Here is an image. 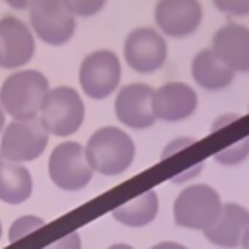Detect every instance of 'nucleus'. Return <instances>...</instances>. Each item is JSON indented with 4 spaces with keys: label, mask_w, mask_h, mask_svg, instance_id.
<instances>
[{
    "label": "nucleus",
    "mask_w": 249,
    "mask_h": 249,
    "mask_svg": "<svg viewBox=\"0 0 249 249\" xmlns=\"http://www.w3.org/2000/svg\"><path fill=\"white\" fill-rule=\"evenodd\" d=\"M84 150L93 173H101L105 177L124 173L132 165L136 154V146L130 134L124 132V128L113 124L93 130Z\"/></svg>",
    "instance_id": "f257e3e1"
},
{
    "label": "nucleus",
    "mask_w": 249,
    "mask_h": 249,
    "mask_svg": "<svg viewBox=\"0 0 249 249\" xmlns=\"http://www.w3.org/2000/svg\"><path fill=\"white\" fill-rule=\"evenodd\" d=\"M49 89L51 86L43 72L33 68L14 70L0 86V107L12 121L35 119Z\"/></svg>",
    "instance_id": "f03ea898"
},
{
    "label": "nucleus",
    "mask_w": 249,
    "mask_h": 249,
    "mask_svg": "<svg viewBox=\"0 0 249 249\" xmlns=\"http://www.w3.org/2000/svg\"><path fill=\"white\" fill-rule=\"evenodd\" d=\"M222 196L208 183L187 185L175 196L173 222L185 230L206 231L222 212Z\"/></svg>",
    "instance_id": "7ed1b4c3"
},
{
    "label": "nucleus",
    "mask_w": 249,
    "mask_h": 249,
    "mask_svg": "<svg viewBox=\"0 0 249 249\" xmlns=\"http://www.w3.org/2000/svg\"><path fill=\"white\" fill-rule=\"evenodd\" d=\"M86 119V105L78 89L72 86L51 88L43 99L39 121L53 136L66 138L80 130Z\"/></svg>",
    "instance_id": "20e7f679"
},
{
    "label": "nucleus",
    "mask_w": 249,
    "mask_h": 249,
    "mask_svg": "<svg viewBox=\"0 0 249 249\" xmlns=\"http://www.w3.org/2000/svg\"><path fill=\"white\" fill-rule=\"evenodd\" d=\"M29 27L35 39L51 47L66 45L78 25V18L64 6L62 0H35L29 6Z\"/></svg>",
    "instance_id": "39448f33"
},
{
    "label": "nucleus",
    "mask_w": 249,
    "mask_h": 249,
    "mask_svg": "<svg viewBox=\"0 0 249 249\" xmlns=\"http://www.w3.org/2000/svg\"><path fill=\"white\" fill-rule=\"evenodd\" d=\"M121 58L111 49H97L88 53L78 70V82L82 91L89 99H105L117 91L121 84Z\"/></svg>",
    "instance_id": "423d86ee"
},
{
    "label": "nucleus",
    "mask_w": 249,
    "mask_h": 249,
    "mask_svg": "<svg viewBox=\"0 0 249 249\" xmlns=\"http://www.w3.org/2000/svg\"><path fill=\"white\" fill-rule=\"evenodd\" d=\"M49 177L58 189L68 193L88 187L93 177V169L84 146L74 140H62L56 144L49 156Z\"/></svg>",
    "instance_id": "0eeeda50"
},
{
    "label": "nucleus",
    "mask_w": 249,
    "mask_h": 249,
    "mask_svg": "<svg viewBox=\"0 0 249 249\" xmlns=\"http://www.w3.org/2000/svg\"><path fill=\"white\" fill-rule=\"evenodd\" d=\"M49 142V132L45 130L39 117L27 121H12L4 126L0 136V158L25 163L43 156Z\"/></svg>",
    "instance_id": "6e6552de"
},
{
    "label": "nucleus",
    "mask_w": 249,
    "mask_h": 249,
    "mask_svg": "<svg viewBox=\"0 0 249 249\" xmlns=\"http://www.w3.org/2000/svg\"><path fill=\"white\" fill-rule=\"evenodd\" d=\"M124 64L138 74H152L167 60V41L156 27H136L123 43Z\"/></svg>",
    "instance_id": "1a4fd4ad"
},
{
    "label": "nucleus",
    "mask_w": 249,
    "mask_h": 249,
    "mask_svg": "<svg viewBox=\"0 0 249 249\" xmlns=\"http://www.w3.org/2000/svg\"><path fill=\"white\" fill-rule=\"evenodd\" d=\"M204 18L200 0H158L154 6V23L163 37L183 39L193 35Z\"/></svg>",
    "instance_id": "9d476101"
},
{
    "label": "nucleus",
    "mask_w": 249,
    "mask_h": 249,
    "mask_svg": "<svg viewBox=\"0 0 249 249\" xmlns=\"http://www.w3.org/2000/svg\"><path fill=\"white\" fill-rule=\"evenodd\" d=\"M35 56V35L16 16L0 18V68L19 70Z\"/></svg>",
    "instance_id": "9b49d317"
},
{
    "label": "nucleus",
    "mask_w": 249,
    "mask_h": 249,
    "mask_svg": "<svg viewBox=\"0 0 249 249\" xmlns=\"http://www.w3.org/2000/svg\"><path fill=\"white\" fill-rule=\"evenodd\" d=\"M154 88L144 82H132L123 86L115 95V115L121 124L128 128H150L156 123L152 111Z\"/></svg>",
    "instance_id": "f8f14e48"
},
{
    "label": "nucleus",
    "mask_w": 249,
    "mask_h": 249,
    "mask_svg": "<svg viewBox=\"0 0 249 249\" xmlns=\"http://www.w3.org/2000/svg\"><path fill=\"white\" fill-rule=\"evenodd\" d=\"M198 105L196 91L185 82H165L152 93V111L156 121L179 123L189 119Z\"/></svg>",
    "instance_id": "ddd939ff"
},
{
    "label": "nucleus",
    "mask_w": 249,
    "mask_h": 249,
    "mask_svg": "<svg viewBox=\"0 0 249 249\" xmlns=\"http://www.w3.org/2000/svg\"><path fill=\"white\" fill-rule=\"evenodd\" d=\"M214 54L233 72H249V27L243 23L220 25L210 41Z\"/></svg>",
    "instance_id": "4468645a"
},
{
    "label": "nucleus",
    "mask_w": 249,
    "mask_h": 249,
    "mask_svg": "<svg viewBox=\"0 0 249 249\" xmlns=\"http://www.w3.org/2000/svg\"><path fill=\"white\" fill-rule=\"evenodd\" d=\"M249 230V208L239 202H224L218 220L202 231L204 237L220 249H239Z\"/></svg>",
    "instance_id": "2eb2a0df"
},
{
    "label": "nucleus",
    "mask_w": 249,
    "mask_h": 249,
    "mask_svg": "<svg viewBox=\"0 0 249 249\" xmlns=\"http://www.w3.org/2000/svg\"><path fill=\"white\" fill-rule=\"evenodd\" d=\"M191 76L206 91H220L231 86L235 74L214 54L210 47L200 49L191 60Z\"/></svg>",
    "instance_id": "dca6fc26"
},
{
    "label": "nucleus",
    "mask_w": 249,
    "mask_h": 249,
    "mask_svg": "<svg viewBox=\"0 0 249 249\" xmlns=\"http://www.w3.org/2000/svg\"><path fill=\"white\" fill-rule=\"evenodd\" d=\"M33 193V177L23 163L0 158V200L21 204Z\"/></svg>",
    "instance_id": "f3484780"
},
{
    "label": "nucleus",
    "mask_w": 249,
    "mask_h": 249,
    "mask_svg": "<svg viewBox=\"0 0 249 249\" xmlns=\"http://www.w3.org/2000/svg\"><path fill=\"white\" fill-rule=\"evenodd\" d=\"M160 212V196L156 191H146L134 198H130L124 204H119L113 208L111 216L126 226V228H144L152 224L158 218Z\"/></svg>",
    "instance_id": "a211bd4d"
},
{
    "label": "nucleus",
    "mask_w": 249,
    "mask_h": 249,
    "mask_svg": "<svg viewBox=\"0 0 249 249\" xmlns=\"http://www.w3.org/2000/svg\"><path fill=\"white\" fill-rule=\"evenodd\" d=\"M249 158V136H243L235 144L214 154V161L220 165H237Z\"/></svg>",
    "instance_id": "6ab92c4d"
},
{
    "label": "nucleus",
    "mask_w": 249,
    "mask_h": 249,
    "mask_svg": "<svg viewBox=\"0 0 249 249\" xmlns=\"http://www.w3.org/2000/svg\"><path fill=\"white\" fill-rule=\"evenodd\" d=\"M45 226V220L39 218V216H33V214H25V216H19L16 222H12L10 226V231H8V241L10 243H16L19 241L21 237L33 233L35 230L43 228Z\"/></svg>",
    "instance_id": "aec40b11"
},
{
    "label": "nucleus",
    "mask_w": 249,
    "mask_h": 249,
    "mask_svg": "<svg viewBox=\"0 0 249 249\" xmlns=\"http://www.w3.org/2000/svg\"><path fill=\"white\" fill-rule=\"evenodd\" d=\"M64 6L76 16V18H91V16H97L107 0H62Z\"/></svg>",
    "instance_id": "412c9836"
},
{
    "label": "nucleus",
    "mask_w": 249,
    "mask_h": 249,
    "mask_svg": "<svg viewBox=\"0 0 249 249\" xmlns=\"http://www.w3.org/2000/svg\"><path fill=\"white\" fill-rule=\"evenodd\" d=\"M212 4L222 14H228L233 18L249 16V0H212Z\"/></svg>",
    "instance_id": "4be33fe9"
},
{
    "label": "nucleus",
    "mask_w": 249,
    "mask_h": 249,
    "mask_svg": "<svg viewBox=\"0 0 249 249\" xmlns=\"http://www.w3.org/2000/svg\"><path fill=\"white\" fill-rule=\"evenodd\" d=\"M43 249H82V237H80L78 231H70L64 237L45 245Z\"/></svg>",
    "instance_id": "5701e85b"
},
{
    "label": "nucleus",
    "mask_w": 249,
    "mask_h": 249,
    "mask_svg": "<svg viewBox=\"0 0 249 249\" xmlns=\"http://www.w3.org/2000/svg\"><path fill=\"white\" fill-rule=\"evenodd\" d=\"M195 142H196V138H193V136H179V138L171 140V142L165 144V148L161 150V160H167V158L175 156L177 152H181L183 148H187V146H191V144H195Z\"/></svg>",
    "instance_id": "b1692460"
},
{
    "label": "nucleus",
    "mask_w": 249,
    "mask_h": 249,
    "mask_svg": "<svg viewBox=\"0 0 249 249\" xmlns=\"http://www.w3.org/2000/svg\"><path fill=\"white\" fill-rule=\"evenodd\" d=\"M237 119H241L239 113H224V115H220V117L214 119L212 126H210V132H216V130H220V128H224L228 124H233Z\"/></svg>",
    "instance_id": "393cba45"
},
{
    "label": "nucleus",
    "mask_w": 249,
    "mask_h": 249,
    "mask_svg": "<svg viewBox=\"0 0 249 249\" xmlns=\"http://www.w3.org/2000/svg\"><path fill=\"white\" fill-rule=\"evenodd\" d=\"M202 169H204V161H200V163L193 165L191 169H185L181 175H175V177H173V183H183V181H187V179H193V177H196Z\"/></svg>",
    "instance_id": "a878e982"
},
{
    "label": "nucleus",
    "mask_w": 249,
    "mask_h": 249,
    "mask_svg": "<svg viewBox=\"0 0 249 249\" xmlns=\"http://www.w3.org/2000/svg\"><path fill=\"white\" fill-rule=\"evenodd\" d=\"M35 0H4L6 6L14 8V10H29V6L33 4Z\"/></svg>",
    "instance_id": "bb28decb"
},
{
    "label": "nucleus",
    "mask_w": 249,
    "mask_h": 249,
    "mask_svg": "<svg viewBox=\"0 0 249 249\" xmlns=\"http://www.w3.org/2000/svg\"><path fill=\"white\" fill-rule=\"evenodd\" d=\"M150 249H189V247H185L183 243H177V241H160V243L152 245Z\"/></svg>",
    "instance_id": "cd10ccee"
},
{
    "label": "nucleus",
    "mask_w": 249,
    "mask_h": 249,
    "mask_svg": "<svg viewBox=\"0 0 249 249\" xmlns=\"http://www.w3.org/2000/svg\"><path fill=\"white\" fill-rule=\"evenodd\" d=\"M107 249H134V247L128 245V243H113V245H109Z\"/></svg>",
    "instance_id": "c85d7f7f"
},
{
    "label": "nucleus",
    "mask_w": 249,
    "mask_h": 249,
    "mask_svg": "<svg viewBox=\"0 0 249 249\" xmlns=\"http://www.w3.org/2000/svg\"><path fill=\"white\" fill-rule=\"evenodd\" d=\"M4 126H6V113H4V109L0 107V134H2Z\"/></svg>",
    "instance_id": "c756f323"
},
{
    "label": "nucleus",
    "mask_w": 249,
    "mask_h": 249,
    "mask_svg": "<svg viewBox=\"0 0 249 249\" xmlns=\"http://www.w3.org/2000/svg\"><path fill=\"white\" fill-rule=\"evenodd\" d=\"M239 249H249V230H247V233H245V237H243V241H241V247Z\"/></svg>",
    "instance_id": "7c9ffc66"
},
{
    "label": "nucleus",
    "mask_w": 249,
    "mask_h": 249,
    "mask_svg": "<svg viewBox=\"0 0 249 249\" xmlns=\"http://www.w3.org/2000/svg\"><path fill=\"white\" fill-rule=\"evenodd\" d=\"M0 237H2V222H0Z\"/></svg>",
    "instance_id": "2f4dec72"
}]
</instances>
